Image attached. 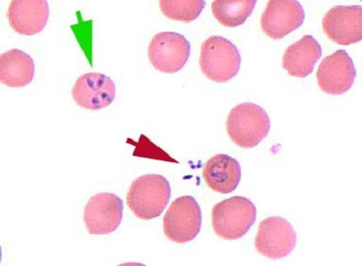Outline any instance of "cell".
<instances>
[{
  "label": "cell",
  "instance_id": "1",
  "mask_svg": "<svg viewBox=\"0 0 362 266\" xmlns=\"http://www.w3.org/2000/svg\"><path fill=\"white\" fill-rule=\"evenodd\" d=\"M171 198L170 182L163 176L148 174L134 179L127 195V205L138 219L160 217Z\"/></svg>",
  "mask_w": 362,
  "mask_h": 266
},
{
  "label": "cell",
  "instance_id": "2",
  "mask_svg": "<svg viewBox=\"0 0 362 266\" xmlns=\"http://www.w3.org/2000/svg\"><path fill=\"white\" fill-rule=\"evenodd\" d=\"M271 121L267 111L255 103H241L234 107L227 119L226 130L234 144L253 148L267 137Z\"/></svg>",
  "mask_w": 362,
  "mask_h": 266
},
{
  "label": "cell",
  "instance_id": "3",
  "mask_svg": "<svg viewBox=\"0 0 362 266\" xmlns=\"http://www.w3.org/2000/svg\"><path fill=\"white\" fill-rule=\"evenodd\" d=\"M257 220V207L243 196H233L212 210V226L217 236L234 241L246 236Z\"/></svg>",
  "mask_w": 362,
  "mask_h": 266
},
{
  "label": "cell",
  "instance_id": "4",
  "mask_svg": "<svg viewBox=\"0 0 362 266\" xmlns=\"http://www.w3.org/2000/svg\"><path fill=\"white\" fill-rule=\"evenodd\" d=\"M241 57L235 44L220 36H213L202 44L199 67L214 82L226 83L239 73Z\"/></svg>",
  "mask_w": 362,
  "mask_h": 266
},
{
  "label": "cell",
  "instance_id": "5",
  "mask_svg": "<svg viewBox=\"0 0 362 266\" xmlns=\"http://www.w3.org/2000/svg\"><path fill=\"white\" fill-rule=\"evenodd\" d=\"M202 226L201 206L192 196L175 200L163 219V229L168 240L179 244L187 243L198 236Z\"/></svg>",
  "mask_w": 362,
  "mask_h": 266
},
{
  "label": "cell",
  "instance_id": "6",
  "mask_svg": "<svg viewBox=\"0 0 362 266\" xmlns=\"http://www.w3.org/2000/svg\"><path fill=\"white\" fill-rule=\"evenodd\" d=\"M191 54V44L182 34L160 32L151 40L148 56L155 70L174 74L180 71Z\"/></svg>",
  "mask_w": 362,
  "mask_h": 266
},
{
  "label": "cell",
  "instance_id": "7",
  "mask_svg": "<svg viewBox=\"0 0 362 266\" xmlns=\"http://www.w3.org/2000/svg\"><path fill=\"white\" fill-rule=\"evenodd\" d=\"M296 240V233L288 220L281 217H270L260 223L255 247L265 258L281 259L294 250Z\"/></svg>",
  "mask_w": 362,
  "mask_h": 266
},
{
  "label": "cell",
  "instance_id": "8",
  "mask_svg": "<svg viewBox=\"0 0 362 266\" xmlns=\"http://www.w3.org/2000/svg\"><path fill=\"white\" fill-rule=\"evenodd\" d=\"M124 203L118 195L100 193L91 197L84 210V222L89 234L105 236L118 229L123 219Z\"/></svg>",
  "mask_w": 362,
  "mask_h": 266
},
{
  "label": "cell",
  "instance_id": "9",
  "mask_svg": "<svg viewBox=\"0 0 362 266\" xmlns=\"http://www.w3.org/2000/svg\"><path fill=\"white\" fill-rule=\"evenodd\" d=\"M356 77L353 59L344 50L337 51L324 59L317 71L320 88L330 95H344L349 91Z\"/></svg>",
  "mask_w": 362,
  "mask_h": 266
},
{
  "label": "cell",
  "instance_id": "10",
  "mask_svg": "<svg viewBox=\"0 0 362 266\" xmlns=\"http://www.w3.org/2000/svg\"><path fill=\"white\" fill-rule=\"evenodd\" d=\"M305 10L296 0H271L261 17V28L272 40H281L301 27Z\"/></svg>",
  "mask_w": 362,
  "mask_h": 266
},
{
  "label": "cell",
  "instance_id": "11",
  "mask_svg": "<svg viewBox=\"0 0 362 266\" xmlns=\"http://www.w3.org/2000/svg\"><path fill=\"white\" fill-rule=\"evenodd\" d=\"M324 32L329 39L342 46L361 42L362 40L361 6H336L322 20Z\"/></svg>",
  "mask_w": 362,
  "mask_h": 266
},
{
  "label": "cell",
  "instance_id": "12",
  "mask_svg": "<svg viewBox=\"0 0 362 266\" xmlns=\"http://www.w3.org/2000/svg\"><path fill=\"white\" fill-rule=\"evenodd\" d=\"M72 98L81 108L99 110L107 108L115 101V82L101 73H87L81 75L72 88Z\"/></svg>",
  "mask_w": 362,
  "mask_h": 266
},
{
  "label": "cell",
  "instance_id": "13",
  "mask_svg": "<svg viewBox=\"0 0 362 266\" xmlns=\"http://www.w3.org/2000/svg\"><path fill=\"white\" fill-rule=\"evenodd\" d=\"M10 26L23 36H33L46 27L49 6L46 0H13L8 13Z\"/></svg>",
  "mask_w": 362,
  "mask_h": 266
},
{
  "label": "cell",
  "instance_id": "14",
  "mask_svg": "<svg viewBox=\"0 0 362 266\" xmlns=\"http://www.w3.org/2000/svg\"><path fill=\"white\" fill-rule=\"evenodd\" d=\"M322 55V49L318 41L311 35H306L286 49L282 67L291 77L306 78L313 73Z\"/></svg>",
  "mask_w": 362,
  "mask_h": 266
},
{
  "label": "cell",
  "instance_id": "15",
  "mask_svg": "<svg viewBox=\"0 0 362 266\" xmlns=\"http://www.w3.org/2000/svg\"><path fill=\"white\" fill-rule=\"evenodd\" d=\"M202 174L206 185L213 191L230 193L240 184L241 168L236 159L219 154L206 162Z\"/></svg>",
  "mask_w": 362,
  "mask_h": 266
},
{
  "label": "cell",
  "instance_id": "16",
  "mask_svg": "<svg viewBox=\"0 0 362 266\" xmlns=\"http://www.w3.org/2000/svg\"><path fill=\"white\" fill-rule=\"evenodd\" d=\"M35 75L34 61L25 52L11 49L0 55V81L12 88L24 87Z\"/></svg>",
  "mask_w": 362,
  "mask_h": 266
},
{
  "label": "cell",
  "instance_id": "17",
  "mask_svg": "<svg viewBox=\"0 0 362 266\" xmlns=\"http://www.w3.org/2000/svg\"><path fill=\"white\" fill-rule=\"evenodd\" d=\"M257 0H216L212 12L222 25L235 28L246 22L253 13Z\"/></svg>",
  "mask_w": 362,
  "mask_h": 266
},
{
  "label": "cell",
  "instance_id": "18",
  "mask_svg": "<svg viewBox=\"0 0 362 266\" xmlns=\"http://www.w3.org/2000/svg\"><path fill=\"white\" fill-rule=\"evenodd\" d=\"M206 2L203 0H161V12L168 18L180 20L186 23L198 18L204 9Z\"/></svg>",
  "mask_w": 362,
  "mask_h": 266
}]
</instances>
